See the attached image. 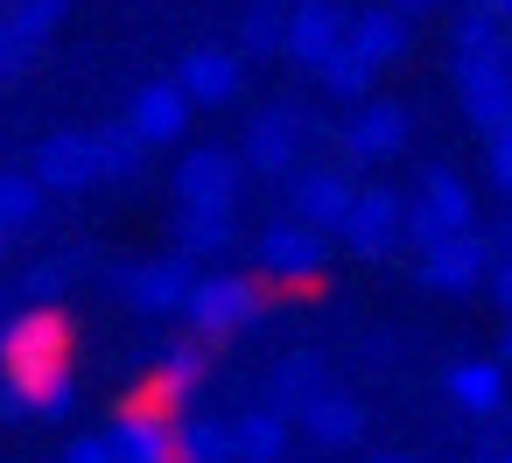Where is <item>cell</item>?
Returning <instances> with one entry per match:
<instances>
[{"mask_svg": "<svg viewBox=\"0 0 512 463\" xmlns=\"http://www.w3.org/2000/svg\"><path fill=\"white\" fill-rule=\"evenodd\" d=\"M302 148H309V120L295 106H267L246 127V141H239V169H253V176H295Z\"/></svg>", "mask_w": 512, "mask_h": 463, "instance_id": "obj_6", "label": "cell"}, {"mask_svg": "<svg viewBox=\"0 0 512 463\" xmlns=\"http://www.w3.org/2000/svg\"><path fill=\"white\" fill-rule=\"evenodd\" d=\"M260 309H267V288H260V274H197L190 281V295H183V323H190V337H239V330H253L260 323Z\"/></svg>", "mask_w": 512, "mask_h": 463, "instance_id": "obj_2", "label": "cell"}, {"mask_svg": "<svg viewBox=\"0 0 512 463\" xmlns=\"http://www.w3.org/2000/svg\"><path fill=\"white\" fill-rule=\"evenodd\" d=\"M106 449H113V463H176V414L155 400L120 407V421L106 428Z\"/></svg>", "mask_w": 512, "mask_h": 463, "instance_id": "obj_14", "label": "cell"}, {"mask_svg": "<svg viewBox=\"0 0 512 463\" xmlns=\"http://www.w3.org/2000/svg\"><path fill=\"white\" fill-rule=\"evenodd\" d=\"M288 197H295V218H302V225H316V232H344L358 183H351L344 162H302V169L288 176Z\"/></svg>", "mask_w": 512, "mask_h": 463, "instance_id": "obj_8", "label": "cell"}, {"mask_svg": "<svg viewBox=\"0 0 512 463\" xmlns=\"http://www.w3.org/2000/svg\"><path fill=\"white\" fill-rule=\"evenodd\" d=\"M484 274H491V239L470 225V232H449V239H435L428 253H421V288H435V295H463V288H484Z\"/></svg>", "mask_w": 512, "mask_h": 463, "instance_id": "obj_13", "label": "cell"}, {"mask_svg": "<svg viewBox=\"0 0 512 463\" xmlns=\"http://www.w3.org/2000/svg\"><path fill=\"white\" fill-rule=\"evenodd\" d=\"M281 15H288V8H246V22H239V57H246V64L281 57Z\"/></svg>", "mask_w": 512, "mask_h": 463, "instance_id": "obj_31", "label": "cell"}, {"mask_svg": "<svg viewBox=\"0 0 512 463\" xmlns=\"http://www.w3.org/2000/svg\"><path fill=\"white\" fill-rule=\"evenodd\" d=\"M288 435H295L288 414L260 400V407H246V414L232 421V456H239V463H281V456H288Z\"/></svg>", "mask_w": 512, "mask_h": 463, "instance_id": "obj_23", "label": "cell"}, {"mask_svg": "<svg viewBox=\"0 0 512 463\" xmlns=\"http://www.w3.org/2000/svg\"><path fill=\"white\" fill-rule=\"evenodd\" d=\"M491 463H512V442H505V449H498V456H491Z\"/></svg>", "mask_w": 512, "mask_h": 463, "instance_id": "obj_43", "label": "cell"}, {"mask_svg": "<svg viewBox=\"0 0 512 463\" xmlns=\"http://www.w3.org/2000/svg\"><path fill=\"white\" fill-rule=\"evenodd\" d=\"M0 421H29V400H22V386L0 372Z\"/></svg>", "mask_w": 512, "mask_h": 463, "instance_id": "obj_36", "label": "cell"}, {"mask_svg": "<svg viewBox=\"0 0 512 463\" xmlns=\"http://www.w3.org/2000/svg\"><path fill=\"white\" fill-rule=\"evenodd\" d=\"M393 8H400V15L414 22V15H428V8H449V0H393Z\"/></svg>", "mask_w": 512, "mask_h": 463, "instance_id": "obj_38", "label": "cell"}, {"mask_svg": "<svg viewBox=\"0 0 512 463\" xmlns=\"http://www.w3.org/2000/svg\"><path fill=\"white\" fill-rule=\"evenodd\" d=\"M204 372H211L204 337H190V344L176 337V344H162V358L148 365V400H155V407H183V400H197Z\"/></svg>", "mask_w": 512, "mask_h": 463, "instance_id": "obj_20", "label": "cell"}, {"mask_svg": "<svg viewBox=\"0 0 512 463\" xmlns=\"http://www.w3.org/2000/svg\"><path fill=\"white\" fill-rule=\"evenodd\" d=\"M176 463H239L225 414H176Z\"/></svg>", "mask_w": 512, "mask_h": 463, "instance_id": "obj_25", "label": "cell"}, {"mask_svg": "<svg viewBox=\"0 0 512 463\" xmlns=\"http://www.w3.org/2000/svg\"><path fill=\"white\" fill-rule=\"evenodd\" d=\"M323 379H330V372H323L316 351H288V358H274V372H267V407H281V414L295 421V407H302Z\"/></svg>", "mask_w": 512, "mask_h": 463, "instance_id": "obj_24", "label": "cell"}, {"mask_svg": "<svg viewBox=\"0 0 512 463\" xmlns=\"http://www.w3.org/2000/svg\"><path fill=\"white\" fill-rule=\"evenodd\" d=\"M477 225V197H470V183L456 176V169H428L421 176V190L407 197V246L414 253H428L435 239H449V232H470Z\"/></svg>", "mask_w": 512, "mask_h": 463, "instance_id": "obj_4", "label": "cell"}, {"mask_svg": "<svg viewBox=\"0 0 512 463\" xmlns=\"http://www.w3.org/2000/svg\"><path fill=\"white\" fill-rule=\"evenodd\" d=\"M253 260H260V281H274V288H309V281L330 274V232H316V225H302V218H274V225H260Z\"/></svg>", "mask_w": 512, "mask_h": 463, "instance_id": "obj_3", "label": "cell"}, {"mask_svg": "<svg viewBox=\"0 0 512 463\" xmlns=\"http://www.w3.org/2000/svg\"><path fill=\"white\" fill-rule=\"evenodd\" d=\"M344 0H288L281 15V57H295L302 71H316L337 43H344Z\"/></svg>", "mask_w": 512, "mask_h": 463, "instance_id": "obj_12", "label": "cell"}, {"mask_svg": "<svg viewBox=\"0 0 512 463\" xmlns=\"http://www.w3.org/2000/svg\"><path fill=\"white\" fill-rule=\"evenodd\" d=\"M176 85H183L190 106H232L239 85H246V57L239 50H190L183 71H176Z\"/></svg>", "mask_w": 512, "mask_h": 463, "instance_id": "obj_19", "label": "cell"}, {"mask_svg": "<svg viewBox=\"0 0 512 463\" xmlns=\"http://www.w3.org/2000/svg\"><path fill=\"white\" fill-rule=\"evenodd\" d=\"M0 22H8L22 43H36V50H43V43L71 22V0H15V8H0Z\"/></svg>", "mask_w": 512, "mask_h": 463, "instance_id": "obj_30", "label": "cell"}, {"mask_svg": "<svg viewBox=\"0 0 512 463\" xmlns=\"http://www.w3.org/2000/svg\"><path fill=\"white\" fill-rule=\"evenodd\" d=\"M372 463H421V456H407V449H386V456H372Z\"/></svg>", "mask_w": 512, "mask_h": 463, "instance_id": "obj_39", "label": "cell"}, {"mask_svg": "<svg viewBox=\"0 0 512 463\" xmlns=\"http://www.w3.org/2000/svg\"><path fill=\"white\" fill-rule=\"evenodd\" d=\"M442 393H449L456 414H470V421L505 414V358H456V365L442 372Z\"/></svg>", "mask_w": 512, "mask_h": 463, "instance_id": "obj_21", "label": "cell"}, {"mask_svg": "<svg viewBox=\"0 0 512 463\" xmlns=\"http://www.w3.org/2000/svg\"><path fill=\"white\" fill-rule=\"evenodd\" d=\"M253 8H288V0H253Z\"/></svg>", "mask_w": 512, "mask_h": 463, "instance_id": "obj_44", "label": "cell"}, {"mask_svg": "<svg viewBox=\"0 0 512 463\" xmlns=\"http://www.w3.org/2000/svg\"><path fill=\"white\" fill-rule=\"evenodd\" d=\"M498 246H505V260H512V225H505V239H498Z\"/></svg>", "mask_w": 512, "mask_h": 463, "instance_id": "obj_42", "label": "cell"}, {"mask_svg": "<svg viewBox=\"0 0 512 463\" xmlns=\"http://www.w3.org/2000/svg\"><path fill=\"white\" fill-rule=\"evenodd\" d=\"M190 99H183V85L176 78H155V85H141L134 99H127V127L148 141V148H176L183 134H190Z\"/></svg>", "mask_w": 512, "mask_h": 463, "instance_id": "obj_15", "label": "cell"}, {"mask_svg": "<svg viewBox=\"0 0 512 463\" xmlns=\"http://www.w3.org/2000/svg\"><path fill=\"white\" fill-rule=\"evenodd\" d=\"M491 15H498V22H505V29H512V0H498V8H491Z\"/></svg>", "mask_w": 512, "mask_h": 463, "instance_id": "obj_40", "label": "cell"}, {"mask_svg": "<svg viewBox=\"0 0 512 463\" xmlns=\"http://www.w3.org/2000/svg\"><path fill=\"white\" fill-rule=\"evenodd\" d=\"M407 134H414V120H407L400 99H358L351 120L337 127V148H344L351 169H379V162H393L407 148Z\"/></svg>", "mask_w": 512, "mask_h": 463, "instance_id": "obj_5", "label": "cell"}, {"mask_svg": "<svg viewBox=\"0 0 512 463\" xmlns=\"http://www.w3.org/2000/svg\"><path fill=\"white\" fill-rule=\"evenodd\" d=\"M0 260H8V239H0Z\"/></svg>", "mask_w": 512, "mask_h": 463, "instance_id": "obj_46", "label": "cell"}, {"mask_svg": "<svg viewBox=\"0 0 512 463\" xmlns=\"http://www.w3.org/2000/svg\"><path fill=\"white\" fill-rule=\"evenodd\" d=\"M92 162H99V183H134L141 162H148V141H141L127 120H113V127L92 134Z\"/></svg>", "mask_w": 512, "mask_h": 463, "instance_id": "obj_26", "label": "cell"}, {"mask_svg": "<svg viewBox=\"0 0 512 463\" xmlns=\"http://www.w3.org/2000/svg\"><path fill=\"white\" fill-rule=\"evenodd\" d=\"M344 246L358 260H386L393 246H407V197L386 190V183H365L351 197V218H344Z\"/></svg>", "mask_w": 512, "mask_h": 463, "instance_id": "obj_7", "label": "cell"}, {"mask_svg": "<svg viewBox=\"0 0 512 463\" xmlns=\"http://www.w3.org/2000/svg\"><path fill=\"white\" fill-rule=\"evenodd\" d=\"M295 428H302L316 449H351V442L365 435V407H358L337 379H323V386L295 407Z\"/></svg>", "mask_w": 512, "mask_h": 463, "instance_id": "obj_16", "label": "cell"}, {"mask_svg": "<svg viewBox=\"0 0 512 463\" xmlns=\"http://www.w3.org/2000/svg\"><path fill=\"white\" fill-rule=\"evenodd\" d=\"M36 218H43V183L29 176V169H0V239H22V232H36Z\"/></svg>", "mask_w": 512, "mask_h": 463, "instance_id": "obj_27", "label": "cell"}, {"mask_svg": "<svg viewBox=\"0 0 512 463\" xmlns=\"http://www.w3.org/2000/svg\"><path fill=\"white\" fill-rule=\"evenodd\" d=\"M449 50L456 57H512V29L491 8H463L456 29H449Z\"/></svg>", "mask_w": 512, "mask_h": 463, "instance_id": "obj_29", "label": "cell"}, {"mask_svg": "<svg viewBox=\"0 0 512 463\" xmlns=\"http://www.w3.org/2000/svg\"><path fill=\"white\" fill-rule=\"evenodd\" d=\"M0 323H8V302H0Z\"/></svg>", "mask_w": 512, "mask_h": 463, "instance_id": "obj_45", "label": "cell"}, {"mask_svg": "<svg viewBox=\"0 0 512 463\" xmlns=\"http://www.w3.org/2000/svg\"><path fill=\"white\" fill-rule=\"evenodd\" d=\"M29 176L43 183V197H85L99 190V162H92V134H43L29 155Z\"/></svg>", "mask_w": 512, "mask_h": 463, "instance_id": "obj_10", "label": "cell"}, {"mask_svg": "<svg viewBox=\"0 0 512 463\" xmlns=\"http://www.w3.org/2000/svg\"><path fill=\"white\" fill-rule=\"evenodd\" d=\"M239 239L232 204H176V253L183 260H218Z\"/></svg>", "mask_w": 512, "mask_h": 463, "instance_id": "obj_22", "label": "cell"}, {"mask_svg": "<svg viewBox=\"0 0 512 463\" xmlns=\"http://www.w3.org/2000/svg\"><path fill=\"white\" fill-rule=\"evenodd\" d=\"M484 176H491L498 197H512V120L498 134H484Z\"/></svg>", "mask_w": 512, "mask_h": 463, "instance_id": "obj_32", "label": "cell"}, {"mask_svg": "<svg viewBox=\"0 0 512 463\" xmlns=\"http://www.w3.org/2000/svg\"><path fill=\"white\" fill-rule=\"evenodd\" d=\"M0 372H8L29 400L36 421H71L78 407V372H71V316L57 302L8 309L0 323Z\"/></svg>", "mask_w": 512, "mask_h": 463, "instance_id": "obj_1", "label": "cell"}, {"mask_svg": "<svg viewBox=\"0 0 512 463\" xmlns=\"http://www.w3.org/2000/svg\"><path fill=\"white\" fill-rule=\"evenodd\" d=\"M456 99L477 134H498L512 120V57H456Z\"/></svg>", "mask_w": 512, "mask_h": 463, "instance_id": "obj_9", "label": "cell"}, {"mask_svg": "<svg viewBox=\"0 0 512 463\" xmlns=\"http://www.w3.org/2000/svg\"><path fill=\"white\" fill-rule=\"evenodd\" d=\"M484 288H491V302H498V309L512 316V260H498V267L484 274Z\"/></svg>", "mask_w": 512, "mask_h": 463, "instance_id": "obj_37", "label": "cell"}, {"mask_svg": "<svg viewBox=\"0 0 512 463\" xmlns=\"http://www.w3.org/2000/svg\"><path fill=\"white\" fill-rule=\"evenodd\" d=\"M29 64H36V43H22V36H15L8 22H0V85H15V78H22Z\"/></svg>", "mask_w": 512, "mask_h": 463, "instance_id": "obj_33", "label": "cell"}, {"mask_svg": "<svg viewBox=\"0 0 512 463\" xmlns=\"http://www.w3.org/2000/svg\"><path fill=\"white\" fill-rule=\"evenodd\" d=\"M176 204H239V155L232 148H190L176 162Z\"/></svg>", "mask_w": 512, "mask_h": 463, "instance_id": "obj_17", "label": "cell"}, {"mask_svg": "<svg viewBox=\"0 0 512 463\" xmlns=\"http://www.w3.org/2000/svg\"><path fill=\"white\" fill-rule=\"evenodd\" d=\"M64 463H113V449H106V435H71Z\"/></svg>", "mask_w": 512, "mask_h": 463, "instance_id": "obj_35", "label": "cell"}, {"mask_svg": "<svg viewBox=\"0 0 512 463\" xmlns=\"http://www.w3.org/2000/svg\"><path fill=\"white\" fill-rule=\"evenodd\" d=\"M372 78H379V71H372V64H365L351 43H337V50L316 64V85H323L337 106H358V99H372Z\"/></svg>", "mask_w": 512, "mask_h": 463, "instance_id": "obj_28", "label": "cell"}, {"mask_svg": "<svg viewBox=\"0 0 512 463\" xmlns=\"http://www.w3.org/2000/svg\"><path fill=\"white\" fill-rule=\"evenodd\" d=\"M64 281H71V260H43V267H29V302H57L64 295Z\"/></svg>", "mask_w": 512, "mask_h": 463, "instance_id": "obj_34", "label": "cell"}, {"mask_svg": "<svg viewBox=\"0 0 512 463\" xmlns=\"http://www.w3.org/2000/svg\"><path fill=\"white\" fill-rule=\"evenodd\" d=\"M498 351H505V358H512V316H505V337H498Z\"/></svg>", "mask_w": 512, "mask_h": 463, "instance_id": "obj_41", "label": "cell"}, {"mask_svg": "<svg viewBox=\"0 0 512 463\" xmlns=\"http://www.w3.org/2000/svg\"><path fill=\"white\" fill-rule=\"evenodd\" d=\"M344 43L372 64V71H386V64H400L407 57V43H414V22L393 8V0H386V8H358L351 22H344Z\"/></svg>", "mask_w": 512, "mask_h": 463, "instance_id": "obj_18", "label": "cell"}, {"mask_svg": "<svg viewBox=\"0 0 512 463\" xmlns=\"http://www.w3.org/2000/svg\"><path fill=\"white\" fill-rule=\"evenodd\" d=\"M190 281H197V260H183V253H162V260H141V267H120L113 274V288L141 316H176L183 295H190Z\"/></svg>", "mask_w": 512, "mask_h": 463, "instance_id": "obj_11", "label": "cell"}]
</instances>
